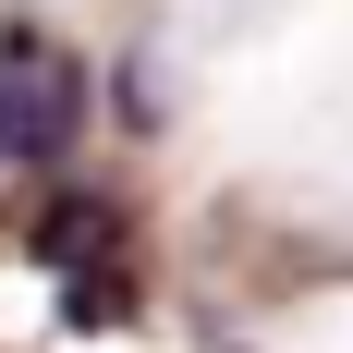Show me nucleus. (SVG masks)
<instances>
[{
	"mask_svg": "<svg viewBox=\"0 0 353 353\" xmlns=\"http://www.w3.org/2000/svg\"><path fill=\"white\" fill-rule=\"evenodd\" d=\"M73 134H85V61L49 25H12V49H0V146L12 159H61Z\"/></svg>",
	"mask_w": 353,
	"mask_h": 353,
	"instance_id": "nucleus-1",
	"label": "nucleus"
},
{
	"mask_svg": "<svg viewBox=\"0 0 353 353\" xmlns=\"http://www.w3.org/2000/svg\"><path fill=\"white\" fill-rule=\"evenodd\" d=\"M37 256H49V268L73 281V317H110V305H122V281H110V208H98V195H73V208H49Z\"/></svg>",
	"mask_w": 353,
	"mask_h": 353,
	"instance_id": "nucleus-2",
	"label": "nucleus"
},
{
	"mask_svg": "<svg viewBox=\"0 0 353 353\" xmlns=\"http://www.w3.org/2000/svg\"><path fill=\"white\" fill-rule=\"evenodd\" d=\"M0 159H12V146H0Z\"/></svg>",
	"mask_w": 353,
	"mask_h": 353,
	"instance_id": "nucleus-3",
	"label": "nucleus"
}]
</instances>
